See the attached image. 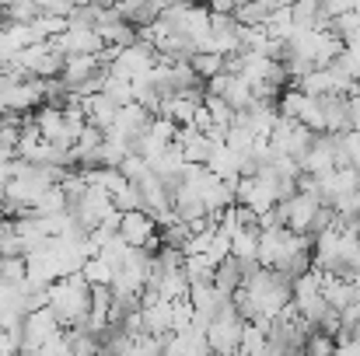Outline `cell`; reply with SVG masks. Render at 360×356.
<instances>
[{"label": "cell", "instance_id": "obj_1", "mask_svg": "<svg viewBox=\"0 0 360 356\" xmlns=\"http://www.w3.org/2000/svg\"><path fill=\"white\" fill-rule=\"evenodd\" d=\"M46 304L53 308V315L60 318L63 329H74V325H84L88 318V308H91V286L81 272H67V276H56L49 286H46Z\"/></svg>", "mask_w": 360, "mask_h": 356}, {"label": "cell", "instance_id": "obj_2", "mask_svg": "<svg viewBox=\"0 0 360 356\" xmlns=\"http://www.w3.org/2000/svg\"><path fill=\"white\" fill-rule=\"evenodd\" d=\"M154 63H158V49H154V46H147V42H140V39H133L129 46H120V49H116V56L105 63V70H109V74H116V77L133 81V77L147 74Z\"/></svg>", "mask_w": 360, "mask_h": 356}, {"label": "cell", "instance_id": "obj_3", "mask_svg": "<svg viewBox=\"0 0 360 356\" xmlns=\"http://www.w3.org/2000/svg\"><path fill=\"white\" fill-rule=\"evenodd\" d=\"M120 237L126 244H133V248H147V251H158V244H161V235H158V220L143 210V206H136V210H122L120 213Z\"/></svg>", "mask_w": 360, "mask_h": 356}, {"label": "cell", "instance_id": "obj_4", "mask_svg": "<svg viewBox=\"0 0 360 356\" xmlns=\"http://www.w3.org/2000/svg\"><path fill=\"white\" fill-rule=\"evenodd\" d=\"M18 63L32 74V77H56L63 70V53L49 42V39H39L32 46H25L18 53Z\"/></svg>", "mask_w": 360, "mask_h": 356}, {"label": "cell", "instance_id": "obj_5", "mask_svg": "<svg viewBox=\"0 0 360 356\" xmlns=\"http://www.w3.org/2000/svg\"><path fill=\"white\" fill-rule=\"evenodd\" d=\"M63 325H60V318L53 315V308L46 304V308H35V311H28L25 318H21V350L25 353H35L49 336H56Z\"/></svg>", "mask_w": 360, "mask_h": 356}, {"label": "cell", "instance_id": "obj_6", "mask_svg": "<svg viewBox=\"0 0 360 356\" xmlns=\"http://www.w3.org/2000/svg\"><path fill=\"white\" fill-rule=\"evenodd\" d=\"M241 325H245V318H241L238 311H235V304H231L224 315H217V318L207 325V346H210L214 353H238Z\"/></svg>", "mask_w": 360, "mask_h": 356}, {"label": "cell", "instance_id": "obj_7", "mask_svg": "<svg viewBox=\"0 0 360 356\" xmlns=\"http://www.w3.org/2000/svg\"><path fill=\"white\" fill-rule=\"evenodd\" d=\"M63 56H74V53H102V35H98V28L95 25H67L60 35H53L49 39Z\"/></svg>", "mask_w": 360, "mask_h": 356}, {"label": "cell", "instance_id": "obj_8", "mask_svg": "<svg viewBox=\"0 0 360 356\" xmlns=\"http://www.w3.org/2000/svg\"><path fill=\"white\" fill-rule=\"evenodd\" d=\"M172 143L182 150L186 164H207V161H210V154H214V147H217V143L210 140V133L196 129L193 122H189V126H179Z\"/></svg>", "mask_w": 360, "mask_h": 356}, {"label": "cell", "instance_id": "obj_9", "mask_svg": "<svg viewBox=\"0 0 360 356\" xmlns=\"http://www.w3.org/2000/svg\"><path fill=\"white\" fill-rule=\"evenodd\" d=\"M207 168L217 175V178H228V182H235L238 175L248 171V157L235 150V147H228V143H217L214 147V154H210V161H207Z\"/></svg>", "mask_w": 360, "mask_h": 356}, {"label": "cell", "instance_id": "obj_10", "mask_svg": "<svg viewBox=\"0 0 360 356\" xmlns=\"http://www.w3.org/2000/svg\"><path fill=\"white\" fill-rule=\"evenodd\" d=\"M81 109H84V119H88L91 126L105 129V126L112 122V116H116L120 105H116L105 91H95V95H84V98H81Z\"/></svg>", "mask_w": 360, "mask_h": 356}, {"label": "cell", "instance_id": "obj_11", "mask_svg": "<svg viewBox=\"0 0 360 356\" xmlns=\"http://www.w3.org/2000/svg\"><path fill=\"white\" fill-rule=\"evenodd\" d=\"M252 265H241L235 255H228V258H221L217 265H214V283L224 290V294H235L241 286V279H245V272H248Z\"/></svg>", "mask_w": 360, "mask_h": 356}, {"label": "cell", "instance_id": "obj_12", "mask_svg": "<svg viewBox=\"0 0 360 356\" xmlns=\"http://www.w3.org/2000/svg\"><path fill=\"white\" fill-rule=\"evenodd\" d=\"M255 244H259V228L255 224H241L231 235V255L241 265H255Z\"/></svg>", "mask_w": 360, "mask_h": 356}, {"label": "cell", "instance_id": "obj_13", "mask_svg": "<svg viewBox=\"0 0 360 356\" xmlns=\"http://www.w3.org/2000/svg\"><path fill=\"white\" fill-rule=\"evenodd\" d=\"M221 98H224L235 112H241V109H248V105L255 102V91H252V84H248L241 74H228V84H224Z\"/></svg>", "mask_w": 360, "mask_h": 356}, {"label": "cell", "instance_id": "obj_14", "mask_svg": "<svg viewBox=\"0 0 360 356\" xmlns=\"http://www.w3.org/2000/svg\"><path fill=\"white\" fill-rule=\"evenodd\" d=\"M269 343V322H245L241 325L238 353H266Z\"/></svg>", "mask_w": 360, "mask_h": 356}, {"label": "cell", "instance_id": "obj_15", "mask_svg": "<svg viewBox=\"0 0 360 356\" xmlns=\"http://www.w3.org/2000/svg\"><path fill=\"white\" fill-rule=\"evenodd\" d=\"M214 258L210 255H203V251H193V255H186L182 258V272H186V279H189V286L193 283H210L214 279Z\"/></svg>", "mask_w": 360, "mask_h": 356}, {"label": "cell", "instance_id": "obj_16", "mask_svg": "<svg viewBox=\"0 0 360 356\" xmlns=\"http://www.w3.org/2000/svg\"><path fill=\"white\" fill-rule=\"evenodd\" d=\"M290 18H294V28H311V25H326L329 21L322 14L319 0H290Z\"/></svg>", "mask_w": 360, "mask_h": 356}, {"label": "cell", "instance_id": "obj_17", "mask_svg": "<svg viewBox=\"0 0 360 356\" xmlns=\"http://www.w3.org/2000/svg\"><path fill=\"white\" fill-rule=\"evenodd\" d=\"M112 272H116V265L105 262L102 255H88L84 265H81V276L88 279V286H109L112 283Z\"/></svg>", "mask_w": 360, "mask_h": 356}, {"label": "cell", "instance_id": "obj_18", "mask_svg": "<svg viewBox=\"0 0 360 356\" xmlns=\"http://www.w3.org/2000/svg\"><path fill=\"white\" fill-rule=\"evenodd\" d=\"M28 25H32L35 39H53V35H60V32L67 28V18H63V14H46V11H39Z\"/></svg>", "mask_w": 360, "mask_h": 356}, {"label": "cell", "instance_id": "obj_19", "mask_svg": "<svg viewBox=\"0 0 360 356\" xmlns=\"http://www.w3.org/2000/svg\"><path fill=\"white\" fill-rule=\"evenodd\" d=\"M189 63H193V70H196L203 81L224 70V56H221V53H214V49H200V53H193V56H189Z\"/></svg>", "mask_w": 360, "mask_h": 356}, {"label": "cell", "instance_id": "obj_20", "mask_svg": "<svg viewBox=\"0 0 360 356\" xmlns=\"http://www.w3.org/2000/svg\"><path fill=\"white\" fill-rule=\"evenodd\" d=\"M25 279V255H0V283L14 286Z\"/></svg>", "mask_w": 360, "mask_h": 356}, {"label": "cell", "instance_id": "obj_21", "mask_svg": "<svg viewBox=\"0 0 360 356\" xmlns=\"http://www.w3.org/2000/svg\"><path fill=\"white\" fill-rule=\"evenodd\" d=\"M301 350H308V353H315V356L336 353V336H329V332H322V329H311V332L304 336V346H301Z\"/></svg>", "mask_w": 360, "mask_h": 356}, {"label": "cell", "instance_id": "obj_22", "mask_svg": "<svg viewBox=\"0 0 360 356\" xmlns=\"http://www.w3.org/2000/svg\"><path fill=\"white\" fill-rule=\"evenodd\" d=\"M116 105H126V102H133V88H129V81L126 77H116V74H109L105 70V88H102Z\"/></svg>", "mask_w": 360, "mask_h": 356}, {"label": "cell", "instance_id": "obj_23", "mask_svg": "<svg viewBox=\"0 0 360 356\" xmlns=\"http://www.w3.org/2000/svg\"><path fill=\"white\" fill-rule=\"evenodd\" d=\"M35 14H39V4L35 0H11L4 7V18L7 21H32Z\"/></svg>", "mask_w": 360, "mask_h": 356}, {"label": "cell", "instance_id": "obj_24", "mask_svg": "<svg viewBox=\"0 0 360 356\" xmlns=\"http://www.w3.org/2000/svg\"><path fill=\"white\" fill-rule=\"evenodd\" d=\"M112 206H116V210H136V206H140V189H136V182H126L120 192H112Z\"/></svg>", "mask_w": 360, "mask_h": 356}, {"label": "cell", "instance_id": "obj_25", "mask_svg": "<svg viewBox=\"0 0 360 356\" xmlns=\"http://www.w3.org/2000/svg\"><path fill=\"white\" fill-rule=\"evenodd\" d=\"M35 4H39V11H46V14H63V18L74 11L70 0H35Z\"/></svg>", "mask_w": 360, "mask_h": 356}, {"label": "cell", "instance_id": "obj_26", "mask_svg": "<svg viewBox=\"0 0 360 356\" xmlns=\"http://www.w3.org/2000/svg\"><path fill=\"white\" fill-rule=\"evenodd\" d=\"M350 283H354V301H360V269L350 272Z\"/></svg>", "mask_w": 360, "mask_h": 356}, {"label": "cell", "instance_id": "obj_27", "mask_svg": "<svg viewBox=\"0 0 360 356\" xmlns=\"http://www.w3.org/2000/svg\"><path fill=\"white\" fill-rule=\"evenodd\" d=\"M70 4H74V7H84V4H91V0H70Z\"/></svg>", "mask_w": 360, "mask_h": 356}, {"label": "cell", "instance_id": "obj_28", "mask_svg": "<svg viewBox=\"0 0 360 356\" xmlns=\"http://www.w3.org/2000/svg\"><path fill=\"white\" fill-rule=\"evenodd\" d=\"M98 4H112V0H98Z\"/></svg>", "mask_w": 360, "mask_h": 356}]
</instances>
